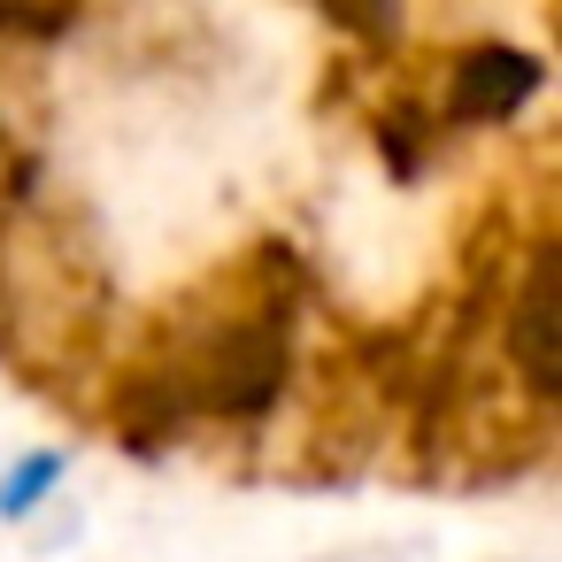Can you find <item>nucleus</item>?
I'll return each instance as SVG.
<instances>
[{
	"mask_svg": "<svg viewBox=\"0 0 562 562\" xmlns=\"http://www.w3.org/2000/svg\"><path fill=\"white\" fill-rule=\"evenodd\" d=\"M516 339H524V378L554 393V255H539L516 293Z\"/></svg>",
	"mask_w": 562,
	"mask_h": 562,
	"instance_id": "2",
	"label": "nucleus"
},
{
	"mask_svg": "<svg viewBox=\"0 0 562 562\" xmlns=\"http://www.w3.org/2000/svg\"><path fill=\"white\" fill-rule=\"evenodd\" d=\"M55 477H63V454H55V447L24 454L16 470H0V516H9V524H16V516H32V508L55 493Z\"/></svg>",
	"mask_w": 562,
	"mask_h": 562,
	"instance_id": "3",
	"label": "nucleus"
},
{
	"mask_svg": "<svg viewBox=\"0 0 562 562\" xmlns=\"http://www.w3.org/2000/svg\"><path fill=\"white\" fill-rule=\"evenodd\" d=\"M531 93H539V63L524 47H470V55H454L447 116L454 124H508Z\"/></svg>",
	"mask_w": 562,
	"mask_h": 562,
	"instance_id": "1",
	"label": "nucleus"
}]
</instances>
